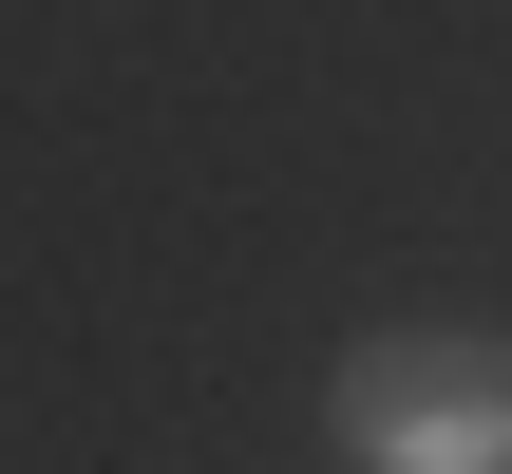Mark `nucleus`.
I'll use <instances>...</instances> for the list:
<instances>
[{
	"instance_id": "nucleus-1",
	"label": "nucleus",
	"mask_w": 512,
	"mask_h": 474,
	"mask_svg": "<svg viewBox=\"0 0 512 474\" xmlns=\"http://www.w3.org/2000/svg\"><path fill=\"white\" fill-rule=\"evenodd\" d=\"M323 437L361 474H512V342H475V323H380L323 380Z\"/></svg>"
}]
</instances>
